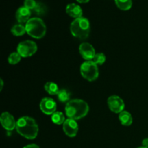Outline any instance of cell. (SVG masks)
<instances>
[{
  "label": "cell",
  "instance_id": "603a6c76",
  "mask_svg": "<svg viewBox=\"0 0 148 148\" xmlns=\"http://www.w3.org/2000/svg\"><path fill=\"white\" fill-rule=\"evenodd\" d=\"M36 5H37V2L35 0H25L24 1V7L31 11L34 10Z\"/></svg>",
  "mask_w": 148,
  "mask_h": 148
},
{
  "label": "cell",
  "instance_id": "8992f818",
  "mask_svg": "<svg viewBox=\"0 0 148 148\" xmlns=\"http://www.w3.org/2000/svg\"><path fill=\"white\" fill-rule=\"evenodd\" d=\"M37 45L33 40H24L20 42L17 47V52L22 57H30L37 51Z\"/></svg>",
  "mask_w": 148,
  "mask_h": 148
},
{
  "label": "cell",
  "instance_id": "d6986e66",
  "mask_svg": "<svg viewBox=\"0 0 148 148\" xmlns=\"http://www.w3.org/2000/svg\"><path fill=\"white\" fill-rule=\"evenodd\" d=\"M11 32L14 36H22L26 33L25 26L22 24H16L12 27Z\"/></svg>",
  "mask_w": 148,
  "mask_h": 148
},
{
  "label": "cell",
  "instance_id": "ba28073f",
  "mask_svg": "<svg viewBox=\"0 0 148 148\" xmlns=\"http://www.w3.org/2000/svg\"><path fill=\"white\" fill-rule=\"evenodd\" d=\"M40 109L46 115H52L56 110V103L51 98H43L40 101Z\"/></svg>",
  "mask_w": 148,
  "mask_h": 148
},
{
  "label": "cell",
  "instance_id": "9a60e30c",
  "mask_svg": "<svg viewBox=\"0 0 148 148\" xmlns=\"http://www.w3.org/2000/svg\"><path fill=\"white\" fill-rule=\"evenodd\" d=\"M44 89L46 92L51 95H57L59 89L58 85L55 82H48L45 84Z\"/></svg>",
  "mask_w": 148,
  "mask_h": 148
},
{
  "label": "cell",
  "instance_id": "44dd1931",
  "mask_svg": "<svg viewBox=\"0 0 148 148\" xmlns=\"http://www.w3.org/2000/svg\"><path fill=\"white\" fill-rule=\"evenodd\" d=\"M106 59V57L104 53H95V56H94L93 59L92 61L94 63L96 64L97 65H102L105 63Z\"/></svg>",
  "mask_w": 148,
  "mask_h": 148
},
{
  "label": "cell",
  "instance_id": "5b68a950",
  "mask_svg": "<svg viewBox=\"0 0 148 148\" xmlns=\"http://www.w3.org/2000/svg\"><path fill=\"white\" fill-rule=\"evenodd\" d=\"M81 75L90 82L95 81L99 75L98 65L92 61H86L80 66Z\"/></svg>",
  "mask_w": 148,
  "mask_h": 148
},
{
  "label": "cell",
  "instance_id": "30bf717a",
  "mask_svg": "<svg viewBox=\"0 0 148 148\" xmlns=\"http://www.w3.org/2000/svg\"><path fill=\"white\" fill-rule=\"evenodd\" d=\"M78 124L75 119H67L63 124V130L69 137H75L78 132Z\"/></svg>",
  "mask_w": 148,
  "mask_h": 148
},
{
  "label": "cell",
  "instance_id": "6da1fadb",
  "mask_svg": "<svg viewBox=\"0 0 148 148\" xmlns=\"http://www.w3.org/2000/svg\"><path fill=\"white\" fill-rule=\"evenodd\" d=\"M16 130L25 138L34 140L38 133V126L34 119L25 116L17 120Z\"/></svg>",
  "mask_w": 148,
  "mask_h": 148
},
{
  "label": "cell",
  "instance_id": "4fadbf2b",
  "mask_svg": "<svg viewBox=\"0 0 148 148\" xmlns=\"http://www.w3.org/2000/svg\"><path fill=\"white\" fill-rule=\"evenodd\" d=\"M66 12L70 17L77 19L82 17V10L79 5L76 4H69L66 7Z\"/></svg>",
  "mask_w": 148,
  "mask_h": 148
},
{
  "label": "cell",
  "instance_id": "7c38bea8",
  "mask_svg": "<svg viewBox=\"0 0 148 148\" xmlns=\"http://www.w3.org/2000/svg\"><path fill=\"white\" fill-rule=\"evenodd\" d=\"M31 14V10L25 7H21L16 12L15 17L17 22L20 23V24H22V23H26L30 20Z\"/></svg>",
  "mask_w": 148,
  "mask_h": 148
},
{
  "label": "cell",
  "instance_id": "3957f363",
  "mask_svg": "<svg viewBox=\"0 0 148 148\" xmlns=\"http://www.w3.org/2000/svg\"><path fill=\"white\" fill-rule=\"evenodd\" d=\"M70 31L74 37L81 40L86 39L90 32L89 20L82 17L75 19L70 25Z\"/></svg>",
  "mask_w": 148,
  "mask_h": 148
},
{
  "label": "cell",
  "instance_id": "8fae6325",
  "mask_svg": "<svg viewBox=\"0 0 148 148\" xmlns=\"http://www.w3.org/2000/svg\"><path fill=\"white\" fill-rule=\"evenodd\" d=\"M0 121L3 128L7 131H12L16 129L17 122L14 120V116L9 112H4L0 116Z\"/></svg>",
  "mask_w": 148,
  "mask_h": 148
},
{
  "label": "cell",
  "instance_id": "ffe728a7",
  "mask_svg": "<svg viewBox=\"0 0 148 148\" xmlns=\"http://www.w3.org/2000/svg\"><path fill=\"white\" fill-rule=\"evenodd\" d=\"M22 56L19 54L17 52H13L10 53L8 56V62L9 64L12 65H14L18 64L21 60Z\"/></svg>",
  "mask_w": 148,
  "mask_h": 148
},
{
  "label": "cell",
  "instance_id": "9c48e42d",
  "mask_svg": "<svg viewBox=\"0 0 148 148\" xmlns=\"http://www.w3.org/2000/svg\"><path fill=\"white\" fill-rule=\"evenodd\" d=\"M79 51L81 56L86 61H92L95 55L93 46L89 43H82L79 46Z\"/></svg>",
  "mask_w": 148,
  "mask_h": 148
},
{
  "label": "cell",
  "instance_id": "5bb4252c",
  "mask_svg": "<svg viewBox=\"0 0 148 148\" xmlns=\"http://www.w3.org/2000/svg\"><path fill=\"white\" fill-rule=\"evenodd\" d=\"M119 119L121 124L126 127L132 125L133 122V118L131 114L126 111H123L122 112L120 113L119 115Z\"/></svg>",
  "mask_w": 148,
  "mask_h": 148
},
{
  "label": "cell",
  "instance_id": "277c9868",
  "mask_svg": "<svg viewBox=\"0 0 148 148\" xmlns=\"http://www.w3.org/2000/svg\"><path fill=\"white\" fill-rule=\"evenodd\" d=\"M26 33L36 39H40L44 37L46 33V26L44 22L39 17L30 18L25 23Z\"/></svg>",
  "mask_w": 148,
  "mask_h": 148
},
{
  "label": "cell",
  "instance_id": "83f0119b",
  "mask_svg": "<svg viewBox=\"0 0 148 148\" xmlns=\"http://www.w3.org/2000/svg\"><path fill=\"white\" fill-rule=\"evenodd\" d=\"M137 148H147V147H143V146H142V147H139Z\"/></svg>",
  "mask_w": 148,
  "mask_h": 148
},
{
  "label": "cell",
  "instance_id": "2e32d148",
  "mask_svg": "<svg viewBox=\"0 0 148 148\" xmlns=\"http://www.w3.org/2000/svg\"><path fill=\"white\" fill-rule=\"evenodd\" d=\"M71 93L69 91H68L66 89H62L59 90V92L57 94L58 100L60 101L61 103H68L70 101Z\"/></svg>",
  "mask_w": 148,
  "mask_h": 148
},
{
  "label": "cell",
  "instance_id": "52a82bcc",
  "mask_svg": "<svg viewBox=\"0 0 148 148\" xmlns=\"http://www.w3.org/2000/svg\"><path fill=\"white\" fill-rule=\"evenodd\" d=\"M108 108L112 112L116 114H120L122 112L125 107L124 101L118 95H111L107 101Z\"/></svg>",
  "mask_w": 148,
  "mask_h": 148
},
{
  "label": "cell",
  "instance_id": "d4e9b609",
  "mask_svg": "<svg viewBox=\"0 0 148 148\" xmlns=\"http://www.w3.org/2000/svg\"><path fill=\"white\" fill-rule=\"evenodd\" d=\"M23 148H39V147L36 144H30V145H27L25 146Z\"/></svg>",
  "mask_w": 148,
  "mask_h": 148
},
{
  "label": "cell",
  "instance_id": "7402d4cb",
  "mask_svg": "<svg viewBox=\"0 0 148 148\" xmlns=\"http://www.w3.org/2000/svg\"><path fill=\"white\" fill-rule=\"evenodd\" d=\"M32 12H33L37 15H43L46 12V7L41 3H37V5L34 10H32Z\"/></svg>",
  "mask_w": 148,
  "mask_h": 148
},
{
  "label": "cell",
  "instance_id": "484cf974",
  "mask_svg": "<svg viewBox=\"0 0 148 148\" xmlns=\"http://www.w3.org/2000/svg\"><path fill=\"white\" fill-rule=\"evenodd\" d=\"M90 0H77V1L81 4H85V3H88Z\"/></svg>",
  "mask_w": 148,
  "mask_h": 148
},
{
  "label": "cell",
  "instance_id": "e0dca14e",
  "mask_svg": "<svg viewBox=\"0 0 148 148\" xmlns=\"http://www.w3.org/2000/svg\"><path fill=\"white\" fill-rule=\"evenodd\" d=\"M115 3L120 10H124V11L130 10L132 6V0H115Z\"/></svg>",
  "mask_w": 148,
  "mask_h": 148
},
{
  "label": "cell",
  "instance_id": "cb8c5ba5",
  "mask_svg": "<svg viewBox=\"0 0 148 148\" xmlns=\"http://www.w3.org/2000/svg\"><path fill=\"white\" fill-rule=\"evenodd\" d=\"M143 147L148 148V138H145L143 140V143H142Z\"/></svg>",
  "mask_w": 148,
  "mask_h": 148
},
{
  "label": "cell",
  "instance_id": "ac0fdd59",
  "mask_svg": "<svg viewBox=\"0 0 148 148\" xmlns=\"http://www.w3.org/2000/svg\"><path fill=\"white\" fill-rule=\"evenodd\" d=\"M51 121L52 122L57 125L63 124L65 121V117L64 116V114L61 111H56L51 115Z\"/></svg>",
  "mask_w": 148,
  "mask_h": 148
},
{
  "label": "cell",
  "instance_id": "4316f807",
  "mask_svg": "<svg viewBox=\"0 0 148 148\" xmlns=\"http://www.w3.org/2000/svg\"><path fill=\"white\" fill-rule=\"evenodd\" d=\"M0 82H1V88H0V90H2V88H3V85H4V84H3V80L2 79H0Z\"/></svg>",
  "mask_w": 148,
  "mask_h": 148
},
{
  "label": "cell",
  "instance_id": "7a4b0ae2",
  "mask_svg": "<svg viewBox=\"0 0 148 148\" xmlns=\"http://www.w3.org/2000/svg\"><path fill=\"white\" fill-rule=\"evenodd\" d=\"M89 111V106L81 99L70 100L65 106V114L68 119L78 120L86 116Z\"/></svg>",
  "mask_w": 148,
  "mask_h": 148
}]
</instances>
